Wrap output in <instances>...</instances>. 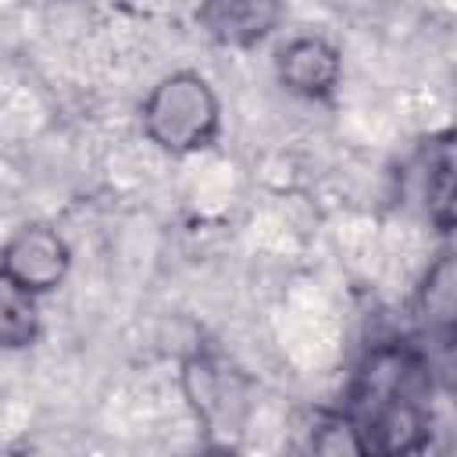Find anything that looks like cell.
<instances>
[{"label":"cell","mask_w":457,"mask_h":457,"mask_svg":"<svg viewBox=\"0 0 457 457\" xmlns=\"http://www.w3.org/2000/svg\"><path fill=\"white\" fill-rule=\"evenodd\" d=\"M139 125L157 150L171 157H189L218 143L221 100L207 75L179 68L150 86V93L139 104Z\"/></svg>","instance_id":"7a4b0ae2"},{"label":"cell","mask_w":457,"mask_h":457,"mask_svg":"<svg viewBox=\"0 0 457 457\" xmlns=\"http://www.w3.org/2000/svg\"><path fill=\"white\" fill-rule=\"evenodd\" d=\"M39 296H29L14 286L4 282V300H0V332H4V346L7 350H21L32 346L39 336Z\"/></svg>","instance_id":"52a82bcc"},{"label":"cell","mask_w":457,"mask_h":457,"mask_svg":"<svg viewBox=\"0 0 457 457\" xmlns=\"http://www.w3.org/2000/svg\"><path fill=\"white\" fill-rule=\"evenodd\" d=\"M421 371L425 364L418 353L403 346H382L364 361L350 393L353 407L346 411L364 439V453H407L425 446L428 418L418 396Z\"/></svg>","instance_id":"6da1fadb"},{"label":"cell","mask_w":457,"mask_h":457,"mask_svg":"<svg viewBox=\"0 0 457 457\" xmlns=\"http://www.w3.org/2000/svg\"><path fill=\"white\" fill-rule=\"evenodd\" d=\"M425 196H428V211L436 221L443 225L457 221V139L436 150V161L425 179Z\"/></svg>","instance_id":"8992f818"},{"label":"cell","mask_w":457,"mask_h":457,"mask_svg":"<svg viewBox=\"0 0 457 457\" xmlns=\"http://www.w3.org/2000/svg\"><path fill=\"white\" fill-rule=\"evenodd\" d=\"M68 271H71V246L46 221H29L4 243L0 278L29 296L39 300L50 296L54 289L64 286Z\"/></svg>","instance_id":"3957f363"},{"label":"cell","mask_w":457,"mask_h":457,"mask_svg":"<svg viewBox=\"0 0 457 457\" xmlns=\"http://www.w3.org/2000/svg\"><path fill=\"white\" fill-rule=\"evenodd\" d=\"M275 79L300 100H332L343 82V54L325 36H293L275 54Z\"/></svg>","instance_id":"5b68a950"},{"label":"cell","mask_w":457,"mask_h":457,"mask_svg":"<svg viewBox=\"0 0 457 457\" xmlns=\"http://www.w3.org/2000/svg\"><path fill=\"white\" fill-rule=\"evenodd\" d=\"M286 14V0H196L193 18L200 32L225 50L261 46Z\"/></svg>","instance_id":"277c9868"}]
</instances>
